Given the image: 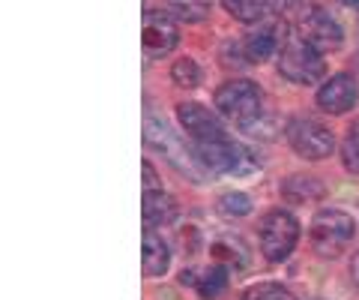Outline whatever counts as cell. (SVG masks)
<instances>
[{"label":"cell","mask_w":359,"mask_h":300,"mask_svg":"<svg viewBox=\"0 0 359 300\" xmlns=\"http://www.w3.org/2000/svg\"><path fill=\"white\" fill-rule=\"evenodd\" d=\"M216 108L222 111V117H228L237 126L249 129L255 120H261L264 91L249 79H233L216 91Z\"/></svg>","instance_id":"6da1fadb"},{"label":"cell","mask_w":359,"mask_h":300,"mask_svg":"<svg viewBox=\"0 0 359 300\" xmlns=\"http://www.w3.org/2000/svg\"><path fill=\"white\" fill-rule=\"evenodd\" d=\"M257 240L266 261H285L299 240V222L290 210H269L257 226Z\"/></svg>","instance_id":"7a4b0ae2"},{"label":"cell","mask_w":359,"mask_h":300,"mask_svg":"<svg viewBox=\"0 0 359 300\" xmlns=\"http://www.w3.org/2000/svg\"><path fill=\"white\" fill-rule=\"evenodd\" d=\"M353 237V219L339 207H327L311 219V247L323 259H339Z\"/></svg>","instance_id":"3957f363"},{"label":"cell","mask_w":359,"mask_h":300,"mask_svg":"<svg viewBox=\"0 0 359 300\" xmlns=\"http://www.w3.org/2000/svg\"><path fill=\"white\" fill-rule=\"evenodd\" d=\"M278 72L294 84H318L323 79V72H327V60L306 39L285 42L282 54H278Z\"/></svg>","instance_id":"277c9868"},{"label":"cell","mask_w":359,"mask_h":300,"mask_svg":"<svg viewBox=\"0 0 359 300\" xmlns=\"http://www.w3.org/2000/svg\"><path fill=\"white\" fill-rule=\"evenodd\" d=\"M287 141L294 153H299L302 159H327L330 153L335 150V136L332 132L318 124V120H309V117H297L287 124Z\"/></svg>","instance_id":"5b68a950"},{"label":"cell","mask_w":359,"mask_h":300,"mask_svg":"<svg viewBox=\"0 0 359 300\" xmlns=\"http://www.w3.org/2000/svg\"><path fill=\"white\" fill-rule=\"evenodd\" d=\"M201 159L210 169H216L222 174H233V177H245L257 171V159L252 157V150H245L243 144L222 138V141H210V144H198Z\"/></svg>","instance_id":"8992f818"},{"label":"cell","mask_w":359,"mask_h":300,"mask_svg":"<svg viewBox=\"0 0 359 300\" xmlns=\"http://www.w3.org/2000/svg\"><path fill=\"white\" fill-rule=\"evenodd\" d=\"M299 37L314 46L320 54L323 51H339L341 42H344V33L339 27V21H335L323 6H309L302 9L299 15Z\"/></svg>","instance_id":"52a82bcc"},{"label":"cell","mask_w":359,"mask_h":300,"mask_svg":"<svg viewBox=\"0 0 359 300\" xmlns=\"http://www.w3.org/2000/svg\"><path fill=\"white\" fill-rule=\"evenodd\" d=\"M285 21L278 18H269V21H257L252 25V30L243 37V54L245 60H255V63H264L269 60L273 54H282L285 48Z\"/></svg>","instance_id":"ba28073f"},{"label":"cell","mask_w":359,"mask_h":300,"mask_svg":"<svg viewBox=\"0 0 359 300\" xmlns=\"http://www.w3.org/2000/svg\"><path fill=\"white\" fill-rule=\"evenodd\" d=\"M180 42V27H177V18L168 15V13H159V9H150L144 15V51L147 58H168Z\"/></svg>","instance_id":"9c48e42d"},{"label":"cell","mask_w":359,"mask_h":300,"mask_svg":"<svg viewBox=\"0 0 359 300\" xmlns=\"http://www.w3.org/2000/svg\"><path fill=\"white\" fill-rule=\"evenodd\" d=\"M177 120H180V126H183L198 144H210V141L228 138V132H224L222 120H216L212 111H207L204 105H198V103H180L177 105Z\"/></svg>","instance_id":"30bf717a"},{"label":"cell","mask_w":359,"mask_h":300,"mask_svg":"<svg viewBox=\"0 0 359 300\" xmlns=\"http://www.w3.org/2000/svg\"><path fill=\"white\" fill-rule=\"evenodd\" d=\"M147 141L162 153L168 162L174 165L177 171H183L186 177H192V181H198V177H201V174H195L198 162L189 157V150H186L183 144H180V141L171 136V132H168V129L159 124V120H156V124H153V120H147Z\"/></svg>","instance_id":"8fae6325"},{"label":"cell","mask_w":359,"mask_h":300,"mask_svg":"<svg viewBox=\"0 0 359 300\" xmlns=\"http://www.w3.org/2000/svg\"><path fill=\"white\" fill-rule=\"evenodd\" d=\"M356 99H359V87L347 72L332 75L318 91V105L327 111V115H344V111H351L356 105Z\"/></svg>","instance_id":"7c38bea8"},{"label":"cell","mask_w":359,"mask_h":300,"mask_svg":"<svg viewBox=\"0 0 359 300\" xmlns=\"http://www.w3.org/2000/svg\"><path fill=\"white\" fill-rule=\"evenodd\" d=\"M180 207H177V198L171 193H162V190H147L144 193V226H171L177 219Z\"/></svg>","instance_id":"4fadbf2b"},{"label":"cell","mask_w":359,"mask_h":300,"mask_svg":"<svg viewBox=\"0 0 359 300\" xmlns=\"http://www.w3.org/2000/svg\"><path fill=\"white\" fill-rule=\"evenodd\" d=\"M141 261H144V276H162L171 264V252L168 243L156 235V231H144V243H141Z\"/></svg>","instance_id":"5bb4252c"},{"label":"cell","mask_w":359,"mask_h":300,"mask_svg":"<svg viewBox=\"0 0 359 300\" xmlns=\"http://www.w3.org/2000/svg\"><path fill=\"white\" fill-rule=\"evenodd\" d=\"M282 195L287 198V202L306 204V202H311V198L323 195V183L314 181V177H309V174H294V177H287V181L282 183Z\"/></svg>","instance_id":"9a60e30c"},{"label":"cell","mask_w":359,"mask_h":300,"mask_svg":"<svg viewBox=\"0 0 359 300\" xmlns=\"http://www.w3.org/2000/svg\"><path fill=\"white\" fill-rule=\"evenodd\" d=\"M222 6L237 21H245V25H257L264 13H269L266 0H222Z\"/></svg>","instance_id":"2e32d148"},{"label":"cell","mask_w":359,"mask_h":300,"mask_svg":"<svg viewBox=\"0 0 359 300\" xmlns=\"http://www.w3.org/2000/svg\"><path fill=\"white\" fill-rule=\"evenodd\" d=\"M212 259L216 261H222L224 264V259L228 261H233L237 268H245L249 264V249H245V243L240 240V237H219L216 243H212Z\"/></svg>","instance_id":"e0dca14e"},{"label":"cell","mask_w":359,"mask_h":300,"mask_svg":"<svg viewBox=\"0 0 359 300\" xmlns=\"http://www.w3.org/2000/svg\"><path fill=\"white\" fill-rule=\"evenodd\" d=\"M222 288H228V268H224L222 261H216V264H210V268L201 273V280H198V294L207 297V300H212V297L222 294Z\"/></svg>","instance_id":"ac0fdd59"},{"label":"cell","mask_w":359,"mask_h":300,"mask_svg":"<svg viewBox=\"0 0 359 300\" xmlns=\"http://www.w3.org/2000/svg\"><path fill=\"white\" fill-rule=\"evenodd\" d=\"M201 79H204V72H201V66H198L192 58H180V60L171 66V81L180 84L183 91H192V87H198Z\"/></svg>","instance_id":"d6986e66"},{"label":"cell","mask_w":359,"mask_h":300,"mask_svg":"<svg viewBox=\"0 0 359 300\" xmlns=\"http://www.w3.org/2000/svg\"><path fill=\"white\" fill-rule=\"evenodd\" d=\"M341 159L347 171L359 174V120H353L351 129H347L344 144H341Z\"/></svg>","instance_id":"ffe728a7"},{"label":"cell","mask_w":359,"mask_h":300,"mask_svg":"<svg viewBox=\"0 0 359 300\" xmlns=\"http://www.w3.org/2000/svg\"><path fill=\"white\" fill-rule=\"evenodd\" d=\"M168 4L183 21H201L210 13V0H168Z\"/></svg>","instance_id":"44dd1931"},{"label":"cell","mask_w":359,"mask_h":300,"mask_svg":"<svg viewBox=\"0 0 359 300\" xmlns=\"http://www.w3.org/2000/svg\"><path fill=\"white\" fill-rule=\"evenodd\" d=\"M243 300H297V297L278 282H257L243 294Z\"/></svg>","instance_id":"7402d4cb"},{"label":"cell","mask_w":359,"mask_h":300,"mask_svg":"<svg viewBox=\"0 0 359 300\" xmlns=\"http://www.w3.org/2000/svg\"><path fill=\"white\" fill-rule=\"evenodd\" d=\"M219 210L224 216H245L252 210V198L245 193H228L219 198Z\"/></svg>","instance_id":"603a6c76"},{"label":"cell","mask_w":359,"mask_h":300,"mask_svg":"<svg viewBox=\"0 0 359 300\" xmlns=\"http://www.w3.org/2000/svg\"><path fill=\"white\" fill-rule=\"evenodd\" d=\"M147 190H159V174H156L153 162H144V193Z\"/></svg>","instance_id":"cb8c5ba5"},{"label":"cell","mask_w":359,"mask_h":300,"mask_svg":"<svg viewBox=\"0 0 359 300\" xmlns=\"http://www.w3.org/2000/svg\"><path fill=\"white\" fill-rule=\"evenodd\" d=\"M266 4H269V9L276 13V9H287V6H294L297 0H266Z\"/></svg>","instance_id":"d4e9b609"},{"label":"cell","mask_w":359,"mask_h":300,"mask_svg":"<svg viewBox=\"0 0 359 300\" xmlns=\"http://www.w3.org/2000/svg\"><path fill=\"white\" fill-rule=\"evenodd\" d=\"M351 276H353V282L359 285V252H356L353 259H351Z\"/></svg>","instance_id":"484cf974"},{"label":"cell","mask_w":359,"mask_h":300,"mask_svg":"<svg viewBox=\"0 0 359 300\" xmlns=\"http://www.w3.org/2000/svg\"><path fill=\"white\" fill-rule=\"evenodd\" d=\"M344 6H351V9H359V0H341Z\"/></svg>","instance_id":"4316f807"}]
</instances>
